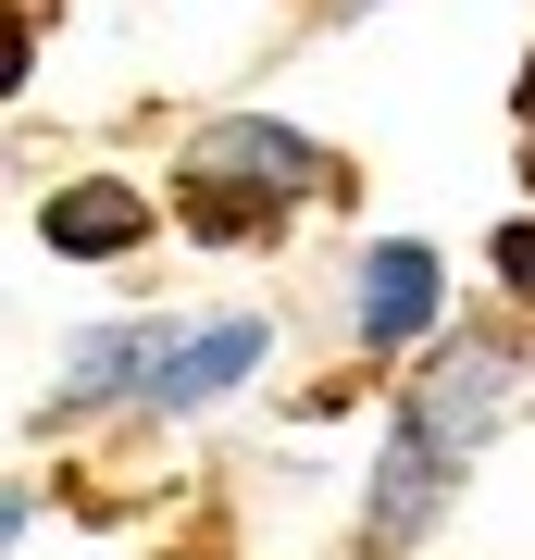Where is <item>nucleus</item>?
Here are the masks:
<instances>
[{
  "mask_svg": "<svg viewBox=\"0 0 535 560\" xmlns=\"http://www.w3.org/2000/svg\"><path fill=\"white\" fill-rule=\"evenodd\" d=\"M486 411H498V349H461V361H437V386L411 399V423L437 448H474L486 436Z\"/></svg>",
  "mask_w": 535,
  "mask_h": 560,
  "instance_id": "f03ea898",
  "label": "nucleus"
},
{
  "mask_svg": "<svg viewBox=\"0 0 535 560\" xmlns=\"http://www.w3.org/2000/svg\"><path fill=\"white\" fill-rule=\"evenodd\" d=\"M138 361L162 374V337H88L75 361H62V374H75V386H113V374H138Z\"/></svg>",
  "mask_w": 535,
  "mask_h": 560,
  "instance_id": "0eeeda50",
  "label": "nucleus"
},
{
  "mask_svg": "<svg viewBox=\"0 0 535 560\" xmlns=\"http://www.w3.org/2000/svg\"><path fill=\"white\" fill-rule=\"evenodd\" d=\"M423 324H437V261L423 249H374L361 261V337L398 349V337H423Z\"/></svg>",
  "mask_w": 535,
  "mask_h": 560,
  "instance_id": "f257e3e1",
  "label": "nucleus"
},
{
  "mask_svg": "<svg viewBox=\"0 0 535 560\" xmlns=\"http://www.w3.org/2000/svg\"><path fill=\"white\" fill-rule=\"evenodd\" d=\"M523 113H535V75H523Z\"/></svg>",
  "mask_w": 535,
  "mask_h": 560,
  "instance_id": "1a4fd4ad",
  "label": "nucleus"
},
{
  "mask_svg": "<svg viewBox=\"0 0 535 560\" xmlns=\"http://www.w3.org/2000/svg\"><path fill=\"white\" fill-rule=\"evenodd\" d=\"M249 361H261V324H212V337L162 349V374H150V386H162L175 411H199V399H224V386H237Z\"/></svg>",
  "mask_w": 535,
  "mask_h": 560,
  "instance_id": "20e7f679",
  "label": "nucleus"
},
{
  "mask_svg": "<svg viewBox=\"0 0 535 560\" xmlns=\"http://www.w3.org/2000/svg\"><path fill=\"white\" fill-rule=\"evenodd\" d=\"M437 474H449V448L423 436V423H398V448H386V474H374V536H423V511H437Z\"/></svg>",
  "mask_w": 535,
  "mask_h": 560,
  "instance_id": "7ed1b4c3",
  "label": "nucleus"
},
{
  "mask_svg": "<svg viewBox=\"0 0 535 560\" xmlns=\"http://www.w3.org/2000/svg\"><path fill=\"white\" fill-rule=\"evenodd\" d=\"M199 175H275V187H312V150L287 125H212L199 138Z\"/></svg>",
  "mask_w": 535,
  "mask_h": 560,
  "instance_id": "39448f33",
  "label": "nucleus"
},
{
  "mask_svg": "<svg viewBox=\"0 0 535 560\" xmlns=\"http://www.w3.org/2000/svg\"><path fill=\"white\" fill-rule=\"evenodd\" d=\"M498 275H511V287H535V224H511V237H498Z\"/></svg>",
  "mask_w": 535,
  "mask_h": 560,
  "instance_id": "6e6552de",
  "label": "nucleus"
},
{
  "mask_svg": "<svg viewBox=\"0 0 535 560\" xmlns=\"http://www.w3.org/2000/svg\"><path fill=\"white\" fill-rule=\"evenodd\" d=\"M138 224H150L138 187H62L50 200V249H125Z\"/></svg>",
  "mask_w": 535,
  "mask_h": 560,
  "instance_id": "423d86ee",
  "label": "nucleus"
}]
</instances>
